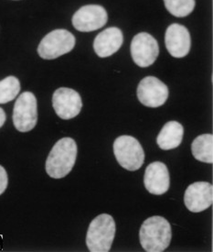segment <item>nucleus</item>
<instances>
[{
	"instance_id": "423d86ee",
	"label": "nucleus",
	"mask_w": 213,
	"mask_h": 252,
	"mask_svg": "<svg viewBox=\"0 0 213 252\" xmlns=\"http://www.w3.org/2000/svg\"><path fill=\"white\" fill-rule=\"evenodd\" d=\"M38 121L37 99L31 92L21 94L13 109V123L20 132L32 130Z\"/></svg>"
},
{
	"instance_id": "6ab92c4d",
	"label": "nucleus",
	"mask_w": 213,
	"mask_h": 252,
	"mask_svg": "<svg viewBox=\"0 0 213 252\" xmlns=\"http://www.w3.org/2000/svg\"><path fill=\"white\" fill-rule=\"evenodd\" d=\"M7 184H8V178L6 170L3 166L0 165V195L6 191Z\"/></svg>"
},
{
	"instance_id": "7ed1b4c3",
	"label": "nucleus",
	"mask_w": 213,
	"mask_h": 252,
	"mask_svg": "<svg viewBox=\"0 0 213 252\" xmlns=\"http://www.w3.org/2000/svg\"><path fill=\"white\" fill-rule=\"evenodd\" d=\"M113 217L102 214L91 222L86 235V245L91 252H108L111 250L115 235Z\"/></svg>"
},
{
	"instance_id": "6e6552de",
	"label": "nucleus",
	"mask_w": 213,
	"mask_h": 252,
	"mask_svg": "<svg viewBox=\"0 0 213 252\" xmlns=\"http://www.w3.org/2000/svg\"><path fill=\"white\" fill-rule=\"evenodd\" d=\"M53 106L61 120H72L80 114L82 101L79 93L74 89L60 87L53 95Z\"/></svg>"
},
{
	"instance_id": "f8f14e48",
	"label": "nucleus",
	"mask_w": 213,
	"mask_h": 252,
	"mask_svg": "<svg viewBox=\"0 0 213 252\" xmlns=\"http://www.w3.org/2000/svg\"><path fill=\"white\" fill-rule=\"evenodd\" d=\"M167 52L175 58H183L189 53L191 46L190 34L186 27L174 23L168 27L165 34Z\"/></svg>"
},
{
	"instance_id": "aec40b11",
	"label": "nucleus",
	"mask_w": 213,
	"mask_h": 252,
	"mask_svg": "<svg viewBox=\"0 0 213 252\" xmlns=\"http://www.w3.org/2000/svg\"><path fill=\"white\" fill-rule=\"evenodd\" d=\"M6 120H7L6 113H5V111L3 110V108H1V107H0V127H2L3 125L5 124Z\"/></svg>"
},
{
	"instance_id": "f3484780",
	"label": "nucleus",
	"mask_w": 213,
	"mask_h": 252,
	"mask_svg": "<svg viewBox=\"0 0 213 252\" xmlns=\"http://www.w3.org/2000/svg\"><path fill=\"white\" fill-rule=\"evenodd\" d=\"M20 91V83L15 76H7L0 81V104H7L17 97Z\"/></svg>"
},
{
	"instance_id": "9b49d317",
	"label": "nucleus",
	"mask_w": 213,
	"mask_h": 252,
	"mask_svg": "<svg viewBox=\"0 0 213 252\" xmlns=\"http://www.w3.org/2000/svg\"><path fill=\"white\" fill-rule=\"evenodd\" d=\"M213 186L207 182H196L186 188L184 203L192 213H200L213 205Z\"/></svg>"
},
{
	"instance_id": "0eeeda50",
	"label": "nucleus",
	"mask_w": 213,
	"mask_h": 252,
	"mask_svg": "<svg viewBox=\"0 0 213 252\" xmlns=\"http://www.w3.org/2000/svg\"><path fill=\"white\" fill-rule=\"evenodd\" d=\"M130 50L134 63L143 68L152 65L160 53L158 41L147 32H140L133 37Z\"/></svg>"
},
{
	"instance_id": "4468645a",
	"label": "nucleus",
	"mask_w": 213,
	"mask_h": 252,
	"mask_svg": "<svg viewBox=\"0 0 213 252\" xmlns=\"http://www.w3.org/2000/svg\"><path fill=\"white\" fill-rule=\"evenodd\" d=\"M124 41L120 29L112 27L103 31L93 41V50L101 58H106L120 49Z\"/></svg>"
},
{
	"instance_id": "20e7f679",
	"label": "nucleus",
	"mask_w": 213,
	"mask_h": 252,
	"mask_svg": "<svg viewBox=\"0 0 213 252\" xmlns=\"http://www.w3.org/2000/svg\"><path fill=\"white\" fill-rule=\"evenodd\" d=\"M113 153L118 163L128 171L138 170L145 160V153L139 141L128 135H123L114 140Z\"/></svg>"
},
{
	"instance_id": "f03ea898",
	"label": "nucleus",
	"mask_w": 213,
	"mask_h": 252,
	"mask_svg": "<svg viewBox=\"0 0 213 252\" xmlns=\"http://www.w3.org/2000/svg\"><path fill=\"white\" fill-rule=\"evenodd\" d=\"M77 158V144L72 138H63L55 143L46 160V172L52 178L60 179L73 170Z\"/></svg>"
},
{
	"instance_id": "a211bd4d",
	"label": "nucleus",
	"mask_w": 213,
	"mask_h": 252,
	"mask_svg": "<svg viewBox=\"0 0 213 252\" xmlns=\"http://www.w3.org/2000/svg\"><path fill=\"white\" fill-rule=\"evenodd\" d=\"M167 11L177 18H183L193 11L195 0H164Z\"/></svg>"
},
{
	"instance_id": "39448f33",
	"label": "nucleus",
	"mask_w": 213,
	"mask_h": 252,
	"mask_svg": "<svg viewBox=\"0 0 213 252\" xmlns=\"http://www.w3.org/2000/svg\"><path fill=\"white\" fill-rule=\"evenodd\" d=\"M75 37L66 30H55L47 34L38 47L42 59L53 60L70 53L75 46Z\"/></svg>"
},
{
	"instance_id": "2eb2a0df",
	"label": "nucleus",
	"mask_w": 213,
	"mask_h": 252,
	"mask_svg": "<svg viewBox=\"0 0 213 252\" xmlns=\"http://www.w3.org/2000/svg\"><path fill=\"white\" fill-rule=\"evenodd\" d=\"M184 128L178 121H169L162 127L157 137V143L161 150L169 151L180 146L183 139Z\"/></svg>"
},
{
	"instance_id": "ddd939ff",
	"label": "nucleus",
	"mask_w": 213,
	"mask_h": 252,
	"mask_svg": "<svg viewBox=\"0 0 213 252\" xmlns=\"http://www.w3.org/2000/svg\"><path fill=\"white\" fill-rule=\"evenodd\" d=\"M144 185L147 191L152 194H164L170 186V177L167 165L161 161L150 163L145 172Z\"/></svg>"
},
{
	"instance_id": "9d476101",
	"label": "nucleus",
	"mask_w": 213,
	"mask_h": 252,
	"mask_svg": "<svg viewBox=\"0 0 213 252\" xmlns=\"http://www.w3.org/2000/svg\"><path fill=\"white\" fill-rule=\"evenodd\" d=\"M106 10L99 5H87L78 9L73 17V25L81 32L97 31L106 24Z\"/></svg>"
},
{
	"instance_id": "dca6fc26",
	"label": "nucleus",
	"mask_w": 213,
	"mask_h": 252,
	"mask_svg": "<svg viewBox=\"0 0 213 252\" xmlns=\"http://www.w3.org/2000/svg\"><path fill=\"white\" fill-rule=\"evenodd\" d=\"M191 152L195 159L201 162L213 163V134H202L194 139L191 144Z\"/></svg>"
},
{
	"instance_id": "1a4fd4ad",
	"label": "nucleus",
	"mask_w": 213,
	"mask_h": 252,
	"mask_svg": "<svg viewBox=\"0 0 213 252\" xmlns=\"http://www.w3.org/2000/svg\"><path fill=\"white\" fill-rule=\"evenodd\" d=\"M136 94L137 98L144 106L159 107L166 103L168 97V88L159 78L147 76L140 81Z\"/></svg>"
},
{
	"instance_id": "f257e3e1",
	"label": "nucleus",
	"mask_w": 213,
	"mask_h": 252,
	"mask_svg": "<svg viewBox=\"0 0 213 252\" xmlns=\"http://www.w3.org/2000/svg\"><path fill=\"white\" fill-rule=\"evenodd\" d=\"M140 243L147 252H164L172 238L171 225L167 219L154 216L144 221L140 227Z\"/></svg>"
}]
</instances>
